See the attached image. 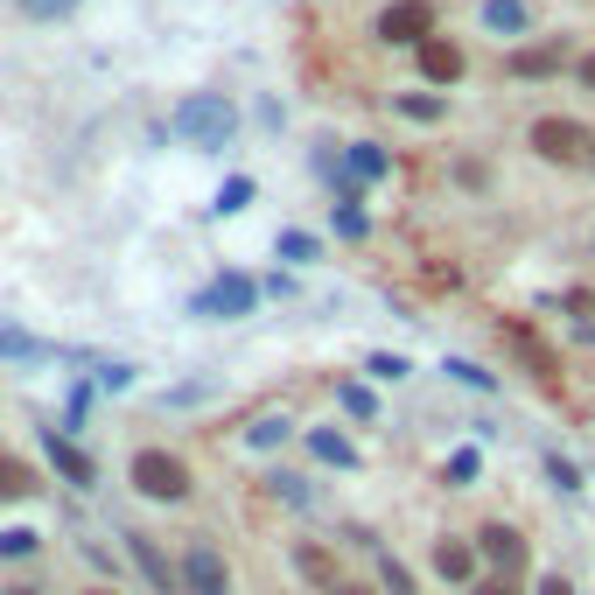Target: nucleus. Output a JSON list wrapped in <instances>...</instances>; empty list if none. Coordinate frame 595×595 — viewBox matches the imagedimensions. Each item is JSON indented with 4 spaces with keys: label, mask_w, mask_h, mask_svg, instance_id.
Wrapping results in <instances>:
<instances>
[{
    "label": "nucleus",
    "mask_w": 595,
    "mask_h": 595,
    "mask_svg": "<svg viewBox=\"0 0 595 595\" xmlns=\"http://www.w3.org/2000/svg\"><path fill=\"white\" fill-rule=\"evenodd\" d=\"M176 133H183L189 147H203V155H210V147H232L239 112L224 106V99H189V106L176 112Z\"/></svg>",
    "instance_id": "f257e3e1"
},
{
    "label": "nucleus",
    "mask_w": 595,
    "mask_h": 595,
    "mask_svg": "<svg viewBox=\"0 0 595 595\" xmlns=\"http://www.w3.org/2000/svg\"><path fill=\"white\" fill-rule=\"evenodd\" d=\"M133 484H141L147 497H162V505H176V497L189 491V470H183V455H168V449H141L133 455Z\"/></svg>",
    "instance_id": "f03ea898"
},
{
    "label": "nucleus",
    "mask_w": 595,
    "mask_h": 595,
    "mask_svg": "<svg viewBox=\"0 0 595 595\" xmlns=\"http://www.w3.org/2000/svg\"><path fill=\"white\" fill-rule=\"evenodd\" d=\"M532 147H540L547 162H588L595 155V133L582 120H540V126H532Z\"/></svg>",
    "instance_id": "7ed1b4c3"
},
{
    "label": "nucleus",
    "mask_w": 595,
    "mask_h": 595,
    "mask_svg": "<svg viewBox=\"0 0 595 595\" xmlns=\"http://www.w3.org/2000/svg\"><path fill=\"white\" fill-rule=\"evenodd\" d=\"M428 29H434L428 0H393V8L378 14V35H386V43H428Z\"/></svg>",
    "instance_id": "20e7f679"
},
{
    "label": "nucleus",
    "mask_w": 595,
    "mask_h": 595,
    "mask_svg": "<svg viewBox=\"0 0 595 595\" xmlns=\"http://www.w3.org/2000/svg\"><path fill=\"white\" fill-rule=\"evenodd\" d=\"M253 301H260V287L232 274V280H210L197 295V316H253Z\"/></svg>",
    "instance_id": "39448f33"
},
{
    "label": "nucleus",
    "mask_w": 595,
    "mask_h": 595,
    "mask_svg": "<svg viewBox=\"0 0 595 595\" xmlns=\"http://www.w3.org/2000/svg\"><path fill=\"white\" fill-rule=\"evenodd\" d=\"M183 588L189 595H232V582H224V561H218V547H189V561H183Z\"/></svg>",
    "instance_id": "423d86ee"
},
{
    "label": "nucleus",
    "mask_w": 595,
    "mask_h": 595,
    "mask_svg": "<svg viewBox=\"0 0 595 595\" xmlns=\"http://www.w3.org/2000/svg\"><path fill=\"white\" fill-rule=\"evenodd\" d=\"M476 553H484V561L505 574V582H511L518 568H526V540H518L511 526H484V532H476Z\"/></svg>",
    "instance_id": "0eeeda50"
},
{
    "label": "nucleus",
    "mask_w": 595,
    "mask_h": 595,
    "mask_svg": "<svg viewBox=\"0 0 595 595\" xmlns=\"http://www.w3.org/2000/svg\"><path fill=\"white\" fill-rule=\"evenodd\" d=\"M420 70H428L434 85H455V78H463V49L441 43V35H428V43H420Z\"/></svg>",
    "instance_id": "6e6552de"
},
{
    "label": "nucleus",
    "mask_w": 595,
    "mask_h": 595,
    "mask_svg": "<svg viewBox=\"0 0 595 595\" xmlns=\"http://www.w3.org/2000/svg\"><path fill=\"white\" fill-rule=\"evenodd\" d=\"M43 455H49V463H56V470L70 476V484H91V455H78V449H70V441L56 434V428L43 434Z\"/></svg>",
    "instance_id": "1a4fd4ad"
},
{
    "label": "nucleus",
    "mask_w": 595,
    "mask_h": 595,
    "mask_svg": "<svg viewBox=\"0 0 595 595\" xmlns=\"http://www.w3.org/2000/svg\"><path fill=\"white\" fill-rule=\"evenodd\" d=\"M434 574H441V582H470V574H476L470 540H441V547H434Z\"/></svg>",
    "instance_id": "9d476101"
},
{
    "label": "nucleus",
    "mask_w": 595,
    "mask_h": 595,
    "mask_svg": "<svg viewBox=\"0 0 595 595\" xmlns=\"http://www.w3.org/2000/svg\"><path fill=\"white\" fill-rule=\"evenodd\" d=\"M309 449H316L330 470H357V449H351L343 434H330V428H309Z\"/></svg>",
    "instance_id": "9b49d317"
},
{
    "label": "nucleus",
    "mask_w": 595,
    "mask_h": 595,
    "mask_svg": "<svg viewBox=\"0 0 595 595\" xmlns=\"http://www.w3.org/2000/svg\"><path fill=\"white\" fill-rule=\"evenodd\" d=\"M484 22H491L497 35H518L532 14H526V0H484Z\"/></svg>",
    "instance_id": "f8f14e48"
},
{
    "label": "nucleus",
    "mask_w": 595,
    "mask_h": 595,
    "mask_svg": "<svg viewBox=\"0 0 595 595\" xmlns=\"http://www.w3.org/2000/svg\"><path fill=\"white\" fill-rule=\"evenodd\" d=\"M29 491H35L29 463H14V455H0V497H29Z\"/></svg>",
    "instance_id": "ddd939ff"
},
{
    "label": "nucleus",
    "mask_w": 595,
    "mask_h": 595,
    "mask_svg": "<svg viewBox=\"0 0 595 595\" xmlns=\"http://www.w3.org/2000/svg\"><path fill=\"white\" fill-rule=\"evenodd\" d=\"M133 561H141V574H147L155 588H176V582H168V568H162V553L147 547V540H133Z\"/></svg>",
    "instance_id": "4468645a"
},
{
    "label": "nucleus",
    "mask_w": 595,
    "mask_h": 595,
    "mask_svg": "<svg viewBox=\"0 0 595 595\" xmlns=\"http://www.w3.org/2000/svg\"><path fill=\"white\" fill-rule=\"evenodd\" d=\"M245 203H253V183H245V176H232V183L218 189V210H224V218H232V210H245Z\"/></svg>",
    "instance_id": "2eb2a0df"
},
{
    "label": "nucleus",
    "mask_w": 595,
    "mask_h": 595,
    "mask_svg": "<svg viewBox=\"0 0 595 595\" xmlns=\"http://www.w3.org/2000/svg\"><path fill=\"white\" fill-rule=\"evenodd\" d=\"M351 168L364 183H378V176H386V155H378V147H351Z\"/></svg>",
    "instance_id": "dca6fc26"
},
{
    "label": "nucleus",
    "mask_w": 595,
    "mask_h": 595,
    "mask_svg": "<svg viewBox=\"0 0 595 595\" xmlns=\"http://www.w3.org/2000/svg\"><path fill=\"white\" fill-rule=\"evenodd\" d=\"M511 343H518V351H526L532 364H540V372H553V351H547V343L532 337V330H511Z\"/></svg>",
    "instance_id": "f3484780"
},
{
    "label": "nucleus",
    "mask_w": 595,
    "mask_h": 595,
    "mask_svg": "<svg viewBox=\"0 0 595 595\" xmlns=\"http://www.w3.org/2000/svg\"><path fill=\"white\" fill-rule=\"evenodd\" d=\"M343 407H351L357 420H378V399H372V386H343Z\"/></svg>",
    "instance_id": "a211bd4d"
},
{
    "label": "nucleus",
    "mask_w": 595,
    "mask_h": 595,
    "mask_svg": "<svg viewBox=\"0 0 595 595\" xmlns=\"http://www.w3.org/2000/svg\"><path fill=\"white\" fill-rule=\"evenodd\" d=\"M29 547H35V532H29V526H8V532H0V553H8V561H22Z\"/></svg>",
    "instance_id": "6ab92c4d"
},
{
    "label": "nucleus",
    "mask_w": 595,
    "mask_h": 595,
    "mask_svg": "<svg viewBox=\"0 0 595 595\" xmlns=\"http://www.w3.org/2000/svg\"><path fill=\"white\" fill-rule=\"evenodd\" d=\"M378 574H386V588H393V595H414V582H407V568H399V561H393V553H378Z\"/></svg>",
    "instance_id": "aec40b11"
},
{
    "label": "nucleus",
    "mask_w": 595,
    "mask_h": 595,
    "mask_svg": "<svg viewBox=\"0 0 595 595\" xmlns=\"http://www.w3.org/2000/svg\"><path fill=\"white\" fill-rule=\"evenodd\" d=\"M280 260H295V266H301V260H316V239H301V232H287V239H280Z\"/></svg>",
    "instance_id": "412c9836"
},
{
    "label": "nucleus",
    "mask_w": 595,
    "mask_h": 595,
    "mask_svg": "<svg viewBox=\"0 0 595 595\" xmlns=\"http://www.w3.org/2000/svg\"><path fill=\"white\" fill-rule=\"evenodd\" d=\"M364 372H378V378H407V364H399L393 351H378V357H364Z\"/></svg>",
    "instance_id": "4be33fe9"
},
{
    "label": "nucleus",
    "mask_w": 595,
    "mask_h": 595,
    "mask_svg": "<svg viewBox=\"0 0 595 595\" xmlns=\"http://www.w3.org/2000/svg\"><path fill=\"white\" fill-rule=\"evenodd\" d=\"M301 574H316V582H330V553H322V547H301Z\"/></svg>",
    "instance_id": "5701e85b"
},
{
    "label": "nucleus",
    "mask_w": 595,
    "mask_h": 595,
    "mask_svg": "<svg viewBox=\"0 0 595 595\" xmlns=\"http://www.w3.org/2000/svg\"><path fill=\"white\" fill-rule=\"evenodd\" d=\"M337 232H343V239H364V210H357V203L337 210Z\"/></svg>",
    "instance_id": "b1692460"
},
{
    "label": "nucleus",
    "mask_w": 595,
    "mask_h": 595,
    "mask_svg": "<svg viewBox=\"0 0 595 595\" xmlns=\"http://www.w3.org/2000/svg\"><path fill=\"white\" fill-rule=\"evenodd\" d=\"M245 434H253V449H274V441L287 434V420H260V428H245Z\"/></svg>",
    "instance_id": "393cba45"
},
{
    "label": "nucleus",
    "mask_w": 595,
    "mask_h": 595,
    "mask_svg": "<svg viewBox=\"0 0 595 595\" xmlns=\"http://www.w3.org/2000/svg\"><path fill=\"white\" fill-rule=\"evenodd\" d=\"M449 476H455V484H470V476H476V449H455L449 455Z\"/></svg>",
    "instance_id": "a878e982"
},
{
    "label": "nucleus",
    "mask_w": 595,
    "mask_h": 595,
    "mask_svg": "<svg viewBox=\"0 0 595 595\" xmlns=\"http://www.w3.org/2000/svg\"><path fill=\"white\" fill-rule=\"evenodd\" d=\"M399 112L407 120H441V99H399Z\"/></svg>",
    "instance_id": "bb28decb"
},
{
    "label": "nucleus",
    "mask_w": 595,
    "mask_h": 595,
    "mask_svg": "<svg viewBox=\"0 0 595 595\" xmlns=\"http://www.w3.org/2000/svg\"><path fill=\"white\" fill-rule=\"evenodd\" d=\"M22 8H29V14H43V22H56V14H70L78 0H22Z\"/></svg>",
    "instance_id": "cd10ccee"
},
{
    "label": "nucleus",
    "mask_w": 595,
    "mask_h": 595,
    "mask_svg": "<svg viewBox=\"0 0 595 595\" xmlns=\"http://www.w3.org/2000/svg\"><path fill=\"white\" fill-rule=\"evenodd\" d=\"M0 351H8V357H35V343L22 330H0Z\"/></svg>",
    "instance_id": "c85d7f7f"
},
{
    "label": "nucleus",
    "mask_w": 595,
    "mask_h": 595,
    "mask_svg": "<svg viewBox=\"0 0 595 595\" xmlns=\"http://www.w3.org/2000/svg\"><path fill=\"white\" fill-rule=\"evenodd\" d=\"M470 595H518V582H505V574H491V582H476Z\"/></svg>",
    "instance_id": "c756f323"
},
{
    "label": "nucleus",
    "mask_w": 595,
    "mask_h": 595,
    "mask_svg": "<svg viewBox=\"0 0 595 595\" xmlns=\"http://www.w3.org/2000/svg\"><path fill=\"white\" fill-rule=\"evenodd\" d=\"M540 595H574V588L561 582V574H547V582H540Z\"/></svg>",
    "instance_id": "7c9ffc66"
},
{
    "label": "nucleus",
    "mask_w": 595,
    "mask_h": 595,
    "mask_svg": "<svg viewBox=\"0 0 595 595\" xmlns=\"http://www.w3.org/2000/svg\"><path fill=\"white\" fill-rule=\"evenodd\" d=\"M582 85H588V91H595V56H582Z\"/></svg>",
    "instance_id": "2f4dec72"
},
{
    "label": "nucleus",
    "mask_w": 595,
    "mask_h": 595,
    "mask_svg": "<svg viewBox=\"0 0 595 595\" xmlns=\"http://www.w3.org/2000/svg\"><path fill=\"white\" fill-rule=\"evenodd\" d=\"M330 595H372V588H357V582H337V588H330Z\"/></svg>",
    "instance_id": "473e14b6"
},
{
    "label": "nucleus",
    "mask_w": 595,
    "mask_h": 595,
    "mask_svg": "<svg viewBox=\"0 0 595 595\" xmlns=\"http://www.w3.org/2000/svg\"><path fill=\"white\" fill-rule=\"evenodd\" d=\"M14 595H35V588H14Z\"/></svg>",
    "instance_id": "72a5a7b5"
},
{
    "label": "nucleus",
    "mask_w": 595,
    "mask_h": 595,
    "mask_svg": "<svg viewBox=\"0 0 595 595\" xmlns=\"http://www.w3.org/2000/svg\"><path fill=\"white\" fill-rule=\"evenodd\" d=\"M91 595H112V588H91Z\"/></svg>",
    "instance_id": "f704fd0d"
}]
</instances>
